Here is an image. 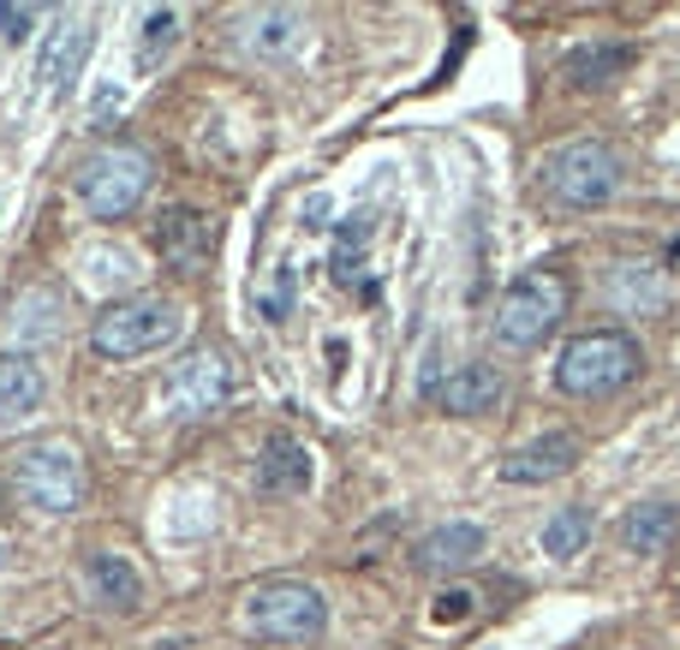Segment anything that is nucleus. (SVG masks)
<instances>
[{"label":"nucleus","mask_w":680,"mask_h":650,"mask_svg":"<svg viewBox=\"0 0 680 650\" xmlns=\"http://www.w3.org/2000/svg\"><path fill=\"white\" fill-rule=\"evenodd\" d=\"M84 590L102 609H138L144 603V579L126 555H91L84 561Z\"/></svg>","instance_id":"14"},{"label":"nucleus","mask_w":680,"mask_h":650,"mask_svg":"<svg viewBox=\"0 0 680 650\" xmlns=\"http://www.w3.org/2000/svg\"><path fill=\"white\" fill-rule=\"evenodd\" d=\"M471 603H478L471 590H442V597H436V620H442V627H454V620L471 615Z\"/></svg>","instance_id":"28"},{"label":"nucleus","mask_w":680,"mask_h":650,"mask_svg":"<svg viewBox=\"0 0 680 650\" xmlns=\"http://www.w3.org/2000/svg\"><path fill=\"white\" fill-rule=\"evenodd\" d=\"M609 299L620 310H639V317H650V310L669 305V280H662L657 263H615V269H609Z\"/></svg>","instance_id":"20"},{"label":"nucleus","mask_w":680,"mask_h":650,"mask_svg":"<svg viewBox=\"0 0 680 650\" xmlns=\"http://www.w3.org/2000/svg\"><path fill=\"white\" fill-rule=\"evenodd\" d=\"M156 251H161V263H168L173 275H198V269H210V257H215V221L203 215V210H168L156 221Z\"/></svg>","instance_id":"10"},{"label":"nucleus","mask_w":680,"mask_h":650,"mask_svg":"<svg viewBox=\"0 0 680 650\" xmlns=\"http://www.w3.org/2000/svg\"><path fill=\"white\" fill-rule=\"evenodd\" d=\"M508 382H501L496 364H460L448 382H436V406L454 412V418H478V412H496Z\"/></svg>","instance_id":"12"},{"label":"nucleus","mask_w":680,"mask_h":650,"mask_svg":"<svg viewBox=\"0 0 680 650\" xmlns=\"http://www.w3.org/2000/svg\"><path fill=\"white\" fill-rule=\"evenodd\" d=\"M543 191L567 210H597L620 191V156L603 138H580L561 143V150L543 161Z\"/></svg>","instance_id":"6"},{"label":"nucleus","mask_w":680,"mask_h":650,"mask_svg":"<svg viewBox=\"0 0 680 650\" xmlns=\"http://www.w3.org/2000/svg\"><path fill=\"white\" fill-rule=\"evenodd\" d=\"M240 627L269 644H310L329 627V603H322V590L310 579H263L245 590Z\"/></svg>","instance_id":"2"},{"label":"nucleus","mask_w":680,"mask_h":650,"mask_svg":"<svg viewBox=\"0 0 680 650\" xmlns=\"http://www.w3.org/2000/svg\"><path fill=\"white\" fill-rule=\"evenodd\" d=\"M674 537H680L674 501H645V508H633L627 520H620V543H627L633 555H662V550H674Z\"/></svg>","instance_id":"17"},{"label":"nucleus","mask_w":680,"mask_h":650,"mask_svg":"<svg viewBox=\"0 0 680 650\" xmlns=\"http://www.w3.org/2000/svg\"><path fill=\"white\" fill-rule=\"evenodd\" d=\"M567 275L561 269H525L508 280V292L496 299V341L501 347H538L555 334V322L567 317Z\"/></svg>","instance_id":"5"},{"label":"nucleus","mask_w":680,"mask_h":650,"mask_svg":"<svg viewBox=\"0 0 680 650\" xmlns=\"http://www.w3.org/2000/svg\"><path fill=\"white\" fill-rule=\"evenodd\" d=\"M293 317V263H280L269 292H263V322H287Z\"/></svg>","instance_id":"26"},{"label":"nucleus","mask_w":680,"mask_h":650,"mask_svg":"<svg viewBox=\"0 0 680 650\" xmlns=\"http://www.w3.org/2000/svg\"><path fill=\"white\" fill-rule=\"evenodd\" d=\"M12 490L36 513H78V501H84L78 448L72 441H36V448H24L19 466H12Z\"/></svg>","instance_id":"7"},{"label":"nucleus","mask_w":680,"mask_h":650,"mask_svg":"<svg viewBox=\"0 0 680 650\" xmlns=\"http://www.w3.org/2000/svg\"><path fill=\"white\" fill-rule=\"evenodd\" d=\"M78 275L91 292H131L138 287V257L114 239H96V245L78 251Z\"/></svg>","instance_id":"18"},{"label":"nucleus","mask_w":680,"mask_h":650,"mask_svg":"<svg viewBox=\"0 0 680 650\" xmlns=\"http://www.w3.org/2000/svg\"><path fill=\"white\" fill-rule=\"evenodd\" d=\"M580 460H585V441L573 430H550V436L525 441V448H513L508 460H501V483H555Z\"/></svg>","instance_id":"11"},{"label":"nucleus","mask_w":680,"mask_h":650,"mask_svg":"<svg viewBox=\"0 0 680 650\" xmlns=\"http://www.w3.org/2000/svg\"><path fill=\"white\" fill-rule=\"evenodd\" d=\"M7 555H12V543H7V531H0V573H7Z\"/></svg>","instance_id":"29"},{"label":"nucleus","mask_w":680,"mask_h":650,"mask_svg":"<svg viewBox=\"0 0 680 650\" xmlns=\"http://www.w3.org/2000/svg\"><path fill=\"white\" fill-rule=\"evenodd\" d=\"M36 24H42L36 7H0V36H7V42H24Z\"/></svg>","instance_id":"27"},{"label":"nucleus","mask_w":680,"mask_h":650,"mask_svg":"<svg viewBox=\"0 0 680 650\" xmlns=\"http://www.w3.org/2000/svg\"><path fill=\"white\" fill-rule=\"evenodd\" d=\"M478 555H484V525H466V520L436 525L431 537L418 543V567H424V573H460V567H471Z\"/></svg>","instance_id":"15"},{"label":"nucleus","mask_w":680,"mask_h":650,"mask_svg":"<svg viewBox=\"0 0 680 650\" xmlns=\"http://www.w3.org/2000/svg\"><path fill=\"white\" fill-rule=\"evenodd\" d=\"M240 376H233V359L221 347H191L180 364H168L161 376V406L173 418H215L221 406L233 401Z\"/></svg>","instance_id":"8"},{"label":"nucleus","mask_w":680,"mask_h":650,"mask_svg":"<svg viewBox=\"0 0 680 650\" xmlns=\"http://www.w3.org/2000/svg\"><path fill=\"white\" fill-rule=\"evenodd\" d=\"M293 42H299V12H280V7H269V12H257L251 19V36H245V49L251 54H287Z\"/></svg>","instance_id":"23"},{"label":"nucleus","mask_w":680,"mask_h":650,"mask_svg":"<svg viewBox=\"0 0 680 650\" xmlns=\"http://www.w3.org/2000/svg\"><path fill=\"white\" fill-rule=\"evenodd\" d=\"M591 543V508H555L543 520V555L555 561H573Z\"/></svg>","instance_id":"21"},{"label":"nucleus","mask_w":680,"mask_h":650,"mask_svg":"<svg viewBox=\"0 0 680 650\" xmlns=\"http://www.w3.org/2000/svg\"><path fill=\"white\" fill-rule=\"evenodd\" d=\"M633 54L620 42H591V49H573L567 54V78L573 84H609L615 72H627Z\"/></svg>","instance_id":"22"},{"label":"nucleus","mask_w":680,"mask_h":650,"mask_svg":"<svg viewBox=\"0 0 680 650\" xmlns=\"http://www.w3.org/2000/svg\"><path fill=\"white\" fill-rule=\"evenodd\" d=\"M185 334V310L173 299H156V292H138V299H114L102 317L91 322V347L102 359H144V352H161Z\"/></svg>","instance_id":"3"},{"label":"nucleus","mask_w":680,"mask_h":650,"mask_svg":"<svg viewBox=\"0 0 680 650\" xmlns=\"http://www.w3.org/2000/svg\"><path fill=\"white\" fill-rule=\"evenodd\" d=\"M91 42H96V24L91 12H61L54 31H42V54H36V84H49L54 96L66 90L72 78L91 61Z\"/></svg>","instance_id":"9"},{"label":"nucleus","mask_w":680,"mask_h":650,"mask_svg":"<svg viewBox=\"0 0 680 650\" xmlns=\"http://www.w3.org/2000/svg\"><path fill=\"white\" fill-rule=\"evenodd\" d=\"M180 24H185V12L180 7H150L144 12V36H138V72H150L161 54L173 49V36H180Z\"/></svg>","instance_id":"24"},{"label":"nucleus","mask_w":680,"mask_h":650,"mask_svg":"<svg viewBox=\"0 0 680 650\" xmlns=\"http://www.w3.org/2000/svg\"><path fill=\"white\" fill-rule=\"evenodd\" d=\"M12 347H49L61 334V292L54 287H31L19 305H12V322H7Z\"/></svg>","instance_id":"19"},{"label":"nucleus","mask_w":680,"mask_h":650,"mask_svg":"<svg viewBox=\"0 0 680 650\" xmlns=\"http://www.w3.org/2000/svg\"><path fill=\"white\" fill-rule=\"evenodd\" d=\"M371 227H376V215H352V221H340V233H334V280H352V275H359L364 245H371Z\"/></svg>","instance_id":"25"},{"label":"nucleus","mask_w":680,"mask_h":650,"mask_svg":"<svg viewBox=\"0 0 680 650\" xmlns=\"http://www.w3.org/2000/svg\"><path fill=\"white\" fill-rule=\"evenodd\" d=\"M150 185H156V161H150V150H138V143H96V150L78 161V198H84V210L102 215V221L131 215L150 198Z\"/></svg>","instance_id":"4"},{"label":"nucleus","mask_w":680,"mask_h":650,"mask_svg":"<svg viewBox=\"0 0 680 650\" xmlns=\"http://www.w3.org/2000/svg\"><path fill=\"white\" fill-rule=\"evenodd\" d=\"M36 406H42V371L24 352H7L0 359V430H19Z\"/></svg>","instance_id":"16"},{"label":"nucleus","mask_w":680,"mask_h":650,"mask_svg":"<svg viewBox=\"0 0 680 650\" xmlns=\"http://www.w3.org/2000/svg\"><path fill=\"white\" fill-rule=\"evenodd\" d=\"M669 263H680V239H669Z\"/></svg>","instance_id":"30"},{"label":"nucleus","mask_w":680,"mask_h":650,"mask_svg":"<svg viewBox=\"0 0 680 650\" xmlns=\"http://www.w3.org/2000/svg\"><path fill=\"white\" fill-rule=\"evenodd\" d=\"M257 490L263 496H305L310 490V448L299 436H269V441H263Z\"/></svg>","instance_id":"13"},{"label":"nucleus","mask_w":680,"mask_h":650,"mask_svg":"<svg viewBox=\"0 0 680 650\" xmlns=\"http://www.w3.org/2000/svg\"><path fill=\"white\" fill-rule=\"evenodd\" d=\"M645 352L627 329H591V334H573L555 359V388L573 394V401H603V394L627 388L639 376Z\"/></svg>","instance_id":"1"}]
</instances>
